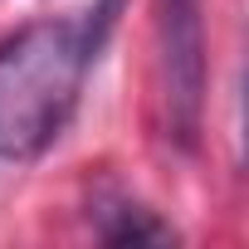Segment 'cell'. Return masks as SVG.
Listing matches in <instances>:
<instances>
[{
	"label": "cell",
	"instance_id": "6da1fadb",
	"mask_svg": "<svg viewBox=\"0 0 249 249\" xmlns=\"http://www.w3.org/2000/svg\"><path fill=\"white\" fill-rule=\"evenodd\" d=\"M98 44L93 20H44L0 44V161H30L64 132Z\"/></svg>",
	"mask_w": 249,
	"mask_h": 249
},
{
	"label": "cell",
	"instance_id": "7a4b0ae2",
	"mask_svg": "<svg viewBox=\"0 0 249 249\" xmlns=\"http://www.w3.org/2000/svg\"><path fill=\"white\" fill-rule=\"evenodd\" d=\"M161 73H166V122L171 137L196 152L205 107V25L200 0H161Z\"/></svg>",
	"mask_w": 249,
	"mask_h": 249
},
{
	"label": "cell",
	"instance_id": "3957f363",
	"mask_svg": "<svg viewBox=\"0 0 249 249\" xmlns=\"http://www.w3.org/2000/svg\"><path fill=\"white\" fill-rule=\"evenodd\" d=\"M93 220H98V234L107 244H166L171 239V230L132 200H98Z\"/></svg>",
	"mask_w": 249,
	"mask_h": 249
}]
</instances>
